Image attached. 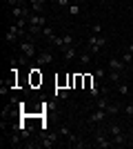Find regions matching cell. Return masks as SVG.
<instances>
[{"mask_svg":"<svg viewBox=\"0 0 133 149\" xmlns=\"http://www.w3.org/2000/svg\"><path fill=\"white\" fill-rule=\"evenodd\" d=\"M93 145L95 149H109L111 145H113V140H111V136L107 134V129H100V131H95V136H93Z\"/></svg>","mask_w":133,"mask_h":149,"instance_id":"cell-1","label":"cell"},{"mask_svg":"<svg viewBox=\"0 0 133 149\" xmlns=\"http://www.w3.org/2000/svg\"><path fill=\"white\" fill-rule=\"evenodd\" d=\"M18 49H20V54H22V58H36L38 54H36V45H33V40L31 38H27V40H20V45H18Z\"/></svg>","mask_w":133,"mask_h":149,"instance_id":"cell-2","label":"cell"},{"mask_svg":"<svg viewBox=\"0 0 133 149\" xmlns=\"http://www.w3.org/2000/svg\"><path fill=\"white\" fill-rule=\"evenodd\" d=\"M104 47H107V38L91 33V38H89V49L93 51V54H100V49H104Z\"/></svg>","mask_w":133,"mask_h":149,"instance_id":"cell-3","label":"cell"},{"mask_svg":"<svg viewBox=\"0 0 133 149\" xmlns=\"http://www.w3.org/2000/svg\"><path fill=\"white\" fill-rule=\"evenodd\" d=\"M107 118H109L107 109H93L91 116H89V123H91V125H104V123H107Z\"/></svg>","mask_w":133,"mask_h":149,"instance_id":"cell-4","label":"cell"},{"mask_svg":"<svg viewBox=\"0 0 133 149\" xmlns=\"http://www.w3.org/2000/svg\"><path fill=\"white\" fill-rule=\"evenodd\" d=\"M36 62H38V67H47V65L53 62V54L51 51H42V54L36 56Z\"/></svg>","mask_w":133,"mask_h":149,"instance_id":"cell-5","label":"cell"},{"mask_svg":"<svg viewBox=\"0 0 133 149\" xmlns=\"http://www.w3.org/2000/svg\"><path fill=\"white\" fill-rule=\"evenodd\" d=\"M27 20H29V25H38V27H44V25H47V18H44L42 13H36V11H33Z\"/></svg>","mask_w":133,"mask_h":149,"instance_id":"cell-6","label":"cell"},{"mask_svg":"<svg viewBox=\"0 0 133 149\" xmlns=\"http://www.w3.org/2000/svg\"><path fill=\"white\" fill-rule=\"evenodd\" d=\"M53 145H56V136H53V134H47V136L40 138V147L42 149H51Z\"/></svg>","mask_w":133,"mask_h":149,"instance_id":"cell-7","label":"cell"},{"mask_svg":"<svg viewBox=\"0 0 133 149\" xmlns=\"http://www.w3.org/2000/svg\"><path fill=\"white\" fill-rule=\"evenodd\" d=\"M124 65H127V62L122 60V58H111V60H109V69H113V71H122Z\"/></svg>","mask_w":133,"mask_h":149,"instance_id":"cell-8","label":"cell"},{"mask_svg":"<svg viewBox=\"0 0 133 149\" xmlns=\"http://www.w3.org/2000/svg\"><path fill=\"white\" fill-rule=\"evenodd\" d=\"M107 134H109L111 138H113V136H118V134H124V129H122V125L111 123V125H107Z\"/></svg>","mask_w":133,"mask_h":149,"instance_id":"cell-9","label":"cell"},{"mask_svg":"<svg viewBox=\"0 0 133 149\" xmlns=\"http://www.w3.org/2000/svg\"><path fill=\"white\" fill-rule=\"evenodd\" d=\"M122 107H124V105H120V102H109V105H107V113H109V116H115V113L122 111Z\"/></svg>","mask_w":133,"mask_h":149,"instance_id":"cell-10","label":"cell"},{"mask_svg":"<svg viewBox=\"0 0 133 149\" xmlns=\"http://www.w3.org/2000/svg\"><path fill=\"white\" fill-rule=\"evenodd\" d=\"M129 138H131V136L124 131V134H118V136H113L111 140H113V145H127V143H129Z\"/></svg>","mask_w":133,"mask_h":149,"instance_id":"cell-11","label":"cell"},{"mask_svg":"<svg viewBox=\"0 0 133 149\" xmlns=\"http://www.w3.org/2000/svg\"><path fill=\"white\" fill-rule=\"evenodd\" d=\"M29 7H31L36 13H42V9H44V0H29Z\"/></svg>","mask_w":133,"mask_h":149,"instance_id":"cell-12","label":"cell"},{"mask_svg":"<svg viewBox=\"0 0 133 149\" xmlns=\"http://www.w3.org/2000/svg\"><path fill=\"white\" fill-rule=\"evenodd\" d=\"M107 105H109V98L102 93L100 98H95V107H93V109H107Z\"/></svg>","mask_w":133,"mask_h":149,"instance_id":"cell-13","label":"cell"},{"mask_svg":"<svg viewBox=\"0 0 133 149\" xmlns=\"http://www.w3.org/2000/svg\"><path fill=\"white\" fill-rule=\"evenodd\" d=\"M120 78H122V71H113V69H111V71L107 74V80L109 82H115V85L120 82Z\"/></svg>","mask_w":133,"mask_h":149,"instance_id":"cell-14","label":"cell"},{"mask_svg":"<svg viewBox=\"0 0 133 149\" xmlns=\"http://www.w3.org/2000/svg\"><path fill=\"white\" fill-rule=\"evenodd\" d=\"M115 91L120 93V96H129V93H131V87H129L127 82H118V87H115Z\"/></svg>","mask_w":133,"mask_h":149,"instance_id":"cell-15","label":"cell"},{"mask_svg":"<svg viewBox=\"0 0 133 149\" xmlns=\"http://www.w3.org/2000/svg\"><path fill=\"white\" fill-rule=\"evenodd\" d=\"M49 42L53 45V47H58V49H62V47H64V38L62 36H51Z\"/></svg>","mask_w":133,"mask_h":149,"instance_id":"cell-16","label":"cell"},{"mask_svg":"<svg viewBox=\"0 0 133 149\" xmlns=\"http://www.w3.org/2000/svg\"><path fill=\"white\" fill-rule=\"evenodd\" d=\"M62 54H64V60H67V62L76 58V49H73V47H64V49H62Z\"/></svg>","mask_w":133,"mask_h":149,"instance_id":"cell-17","label":"cell"},{"mask_svg":"<svg viewBox=\"0 0 133 149\" xmlns=\"http://www.w3.org/2000/svg\"><path fill=\"white\" fill-rule=\"evenodd\" d=\"M67 9H69V13H71V16H80V11H82V7L78 5V2H71V5L67 7Z\"/></svg>","mask_w":133,"mask_h":149,"instance_id":"cell-18","label":"cell"},{"mask_svg":"<svg viewBox=\"0 0 133 149\" xmlns=\"http://www.w3.org/2000/svg\"><path fill=\"white\" fill-rule=\"evenodd\" d=\"M51 36H56V31H53V27L44 25V27H42V38H47V40H49Z\"/></svg>","mask_w":133,"mask_h":149,"instance_id":"cell-19","label":"cell"},{"mask_svg":"<svg viewBox=\"0 0 133 149\" xmlns=\"http://www.w3.org/2000/svg\"><path fill=\"white\" fill-rule=\"evenodd\" d=\"M64 47H73V36H71V33H64ZM64 47H62V49H64Z\"/></svg>","mask_w":133,"mask_h":149,"instance_id":"cell-20","label":"cell"},{"mask_svg":"<svg viewBox=\"0 0 133 149\" xmlns=\"http://www.w3.org/2000/svg\"><path fill=\"white\" fill-rule=\"evenodd\" d=\"M89 62H91V54H80V65H84V67H87Z\"/></svg>","mask_w":133,"mask_h":149,"instance_id":"cell-21","label":"cell"},{"mask_svg":"<svg viewBox=\"0 0 133 149\" xmlns=\"http://www.w3.org/2000/svg\"><path fill=\"white\" fill-rule=\"evenodd\" d=\"M91 33H95V36H102V25H100V22H95V25L91 27Z\"/></svg>","mask_w":133,"mask_h":149,"instance_id":"cell-22","label":"cell"},{"mask_svg":"<svg viewBox=\"0 0 133 149\" xmlns=\"http://www.w3.org/2000/svg\"><path fill=\"white\" fill-rule=\"evenodd\" d=\"M56 96H60V98H62V100H67V98H69V91L60 87V89H58V91H56Z\"/></svg>","mask_w":133,"mask_h":149,"instance_id":"cell-23","label":"cell"},{"mask_svg":"<svg viewBox=\"0 0 133 149\" xmlns=\"http://www.w3.org/2000/svg\"><path fill=\"white\" fill-rule=\"evenodd\" d=\"M122 111L127 113L129 118H133V105H124V107H122Z\"/></svg>","mask_w":133,"mask_h":149,"instance_id":"cell-24","label":"cell"},{"mask_svg":"<svg viewBox=\"0 0 133 149\" xmlns=\"http://www.w3.org/2000/svg\"><path fill=\"white\" fill-rule=\"evenodd\" d=\"M95 78H98V80L107 78V71H104V69H95Z\"/></svg>","mask_w":133,"mask_h":149,"instance_id":"cell-25","label":"cell"},{"mask_svg":"<svg viewBox=\"0 0 133 149\" xmlns=\"http://www.w3.org/2000/svg\"><path fill=\"white\" fill-rule=\"evenodd\" d=\"M122 60H124V62H127V65H129V62L133 60V54H131V51H127V54H124V56H122Z\"/></svg>","mask_w":133,"mask_h":149,"instance_id":"cell-26","label":"cell"},{"mask_svg":"<svg viewBox=\"0 0 133 149\" xmlns=\"http://www.w3.org/2000/svg\"><path fill=\"white\" fill-rule=\"evenodd\" d=\"M56 2H58L60 7H69V5H71V0H56Z\"/></svg>","mask_w":133,"mask_h":149,"instance_id":"cell-27","label":"cell"},{"mask_svg":"<svg viewBox=\"0 0 133 149\" xmlns=\"http://www.w3.org/2000/svg\"><path fill=\"white\" fill-rule=\"evenodd\" d=\"M129 51H131V54H133V42H131V45H129Z\"/></svg>","mask_w":133,"mask_h":149,"instance_id":"cell-28","label":"cell"},{"mask_svg":"<svg viewBox=\"0 0 133 149\" xmlns=\"http://www.w3.org/2000/svg\"><path fill=\"white\" fill-rule=\"evenodd\" d=\"M98 2H107V0H98Z\"/></svg>","mask_w":133,"mask_h":149,"instance_id":"cell-29","label":"cell"},{"mask_svg":"<svg viewBox=\"0 0 133 149\" xmlns=\"http://www.w3.org/2000/svg\"><path fill=\"white\" fill-rule=\"evenodd\" d=\"M131 20H133V11H131Z\"/></svg>","mask_w":133,"mask_h":149,"instance_id":"cell-30","label":"cell"},{"mask_svg":"<svg viewBox=\"0 0 133 149\" xmlns=\"http://www.w3.org/2000/svg\"><path fill=\"white\" fill-rule=\"evenodd\" d=\"M131 138H133V136H131Z\"/></svg>","mask_w":133,"mask_h":149,"instance_id":"cell-31","label":"cell"}]
</instances>
